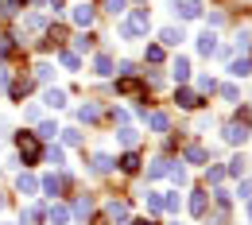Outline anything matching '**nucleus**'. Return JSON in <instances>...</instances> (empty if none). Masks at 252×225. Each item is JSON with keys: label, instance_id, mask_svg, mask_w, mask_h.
I'll return each instance as SVG.
<instances>
[{"label": "nucleus", "instance_id": "f257e3e1", "mask_svg": "<svg viewBox=\"0 0 252 225\" xmlns=\"http://www.w3.org/2000/svg\"><path fill=\"white\" fill-rule=\"evenodd\" d=\"M148 28H152V16H148L144 8H136L128 20H121V28H117V32H121V39H140Z\"/></svg>", "mask_w": 252, "mask_h": 225}, {"label": "nucleus", "instance_id": "f03ea898", "mask_svg": "<svg viewBox=\"0 0 252 225\" xmlns=\"http://www.w3.org/2000/svg\"><path fill=\"white\" fill-rule=\"evenodd\" d=\"M249 136H252V132H249V113L241 109V113H237V117H233V121L225 125V132H221V140H225V144H245Z\"/></svg>", "mask_w": 252, "mask_h": 225}, {"label": "nucleus", "instance_id": "7ed1b4c3", "mask_svg": "<svg viewBox=\"0 0 252 225\" xmlns=\"http://www.w3.org/2000/svg\"><path fill=\"white\" fill-rule=\"evenodd\" d=\"M16 144H20V160L35 163L43 156V148H39V136H28V132H16Z\"/></svg>", "mask_w": 252, "mask_h": 225}, {"label": "nucleus", "instance_id": "20e7f679", "mask_svg": "<svg viewBox=\"0 0 252 225\" xmlns=\"http://www.w3.org/2000/svg\"><path fill=\"white\" fill-rule=\"evenodd\" d=\"M171 8H175L179 20H198V16H202V4H198V0H175Z\"/></svg>", "mask_w": 252, "mask_h": 225}, {"label": "nucleus", "instance_id": "39448f33", "mask_svg": "<svg viewBox=\"0 0 252 225\" xmlns=\"http://www.w3.org/2000/svg\"><path fill=\"white\" fill-rule=\"evenodd\" d=\"M190 214H194V218H206V214H210V191L190 194Z\"/></svg>", "mask_w": 252, "mask_h": 225}, {"label": "nucleus", "instance_id": "423d86ee", "mask_svg": "<svg viewBox=\"0 0 252 225\" xmlns=\"http://www.w3.org/2000/svg\"><path fill=\"white\" fill-rule=\"evenodd\" d=\"M198 55H206V59L218 55V35H214V32H202V35H198Z\"/></svg>", "mask_w": 252, "mask_h": 225}, {"label": "nucleus", "instance_id": "0eeeda50", "mask_svg": "<svg viewBox=\"0 0 252 225\" xmlns=\"http://www.w3.org/2000/svg\"><path fill=\"white\" fill-rule=\"evenodd\" d=\"M183 39H187L183 28H163V32H159V47H179Z\"/></svg>", "mask_w": 252, "mask_h": 225}, {"label": "nucleus", "instance_id": "6e6552de", "mask_svg": "<svg viewBox=\"0 0 252 225\" xmlns=\"http://www.w3.org/2000/svg\"><path fill=\"white\" fill-rule=\"evenodd\" d=\"M144 121H148L152 132H167L171 129V117H167V113H144Z\"/></svg>", "mask_w": 252, "mask_h": 225}, {"label": "nucleus", "instance_id": "1a4fd4ad", "mask_svg": "<svg viewBox=\"0 0 252 225\" xmlns=\"http://www.w3.org/2000/svg\"><path fill=\"white\" fill-rule=\"evenodd\" d=\"M105 214H109V222H128V202H117V198H113V202L105 206Z\"/></svg>", "mask_w": 252, "mask_h": 225}, {"label": "nucleus", "instance_id": "9d476101", "mask_svg": "<svg viewBox=\"0 0 252 225\" xmlns=\"http://www.w3.org/2000/svg\"><path fill=\"white\" fill-rule=\"evenodd\" d=\"M63 187H66V179H63V175H47V179L39 183V191H43V194H51V198L63 191Z\"/></svg>", "mask_w": 252, "mask_h": 225}, {"label": "nucleus", "instance_id": "9b49d317", "mask_svg": "<svg viewBox=\"0 0 252 225\" xmlns=\"http://www.w3.org/2000/svg\"><path fill=\"white\" fill-rule=\"evenodd\" d=\"M47 222H51V225H66V222H70V210H66L63 202H55V206L47 210Z\"/></svg>", "mask_w": 252, "mask_h": 225}, {"label": "nucleus", "instance_id": "f8f14e48", "mask_svg": "<svg viewBox=\"0 0 252 225\" xmlns=\"http://www.w3.org/2000/svg\"><path fill=\"white\" fill-rule=\"evenodd\" d=\"M94 8H90V4H78V8H74V24H78V28H90V24H94Z\"/></svg>", "mask_w": 252, "mask_h": 225}, {"label": "nucleus", "instance_id": "ddd939ff", "mask_svg": "<svg viewBox=\"0 0 252 225\" xmlns=\"http://www.w3.org/2000/svg\"><path fill=\"white\" fill-rule=\"evenodd\" d=\"M117 90H121L125 97H144V86H140L136 78H121V82H117Z\"/></svg>", "mask_w": 252, "mask_h": 225}, {"label": "nucleus", "instance_id": "4468645a", "mask_svg": "<svg viewBox=\"0 0 252 225\" xmlns=\"http://www.w3.org/2000/svg\"><path fill=\"white\" fill-rule=\"evenodd\" d=\"M175 101H179V109H198V105H202L194 90H175Z\"/></svg>", "mask_w": 252, "mask_h": 225}, {"label": "nucleus", "instance_id": "2eb2a0df", "mask_svg": "<svg viewBox=\"0 0 252 225\" xmlns=\"http://www.w3.org/2000/svg\"><path fill=\"white\" fill-rule=\"evenodd\" d=\"M90 167H94V175H109V171H113V156H105V152H97L94 160H90Z\"/></svg>", "mask_w": 252, "mask_h": 225}, {"label": "nucleus", "instance_id": "dca6fc26", "mask_svg": "<svg viewBox=\"0 0 252 225\" xmlns=\"http://www.w3.org/2000/svg\"><path fill=\"white\" fill-rule=\"evenodd\" d=\"M16 191L20 194H39V179H35V175H20V179H16Z\"/></svg>", "mask_w": 252, "mask_h": 225}, {"label": "nucleus", "instance_id": "f3484780", "mask_svg": "<svg viewBox=\"0 0 252 225\" xmlns=\"http://www.w3.org/2000/svg\"><path fill=\"white\" fill-rule=\"evenodd\" d=\"M28 90H32V82H28V78H16V82L8 86V94H12V101H24V97H28Z\"/></svg>", "mask_w": 252, "mask_h": 225}, {"label": "nucleus", "instance_id": "a211bd4d", "mask_svg": "<svg viewBox=\"0 0 252 225\" xmlns=\"http://www.w3.org/2000/svg\"><path fill=\"white\" fill-rule=\"evenodd\" d=\"M94 74L97 78H109V74H113V59H109V55H97L94 59Z\"/></svg>", "mask_w": 252, "mask_h": 225}, {"label": "nucleus", "instance_id": "6ab92c4d", "mask_svg": "<svg viewBox=\"0 0 252 225\" xmlns=\"http://www.w3.org/2000/svg\"><path fill=\"white\" fill-rule=\"evenodd\" d=\"M229 74H233V78H249L252 63H249V59H233V63H229Z\"/></svg>", "mask_w": 252, "mask_h": 225}, {"label": "nucleus", "instance_id": "aec40b11", "mask_svg": "<svg viewBox=\"0 0 252 225\" xmlns=\"http://www.w3.org/2000/svg\"><path fill=\"white\" fill-rule=\"evenodd\" d=\"M171 74H175V82H187V78H190V63L183 59V55L171 63Z\"/></svg>", "mask_w": 252, "mask_h": 225}, {"label": "nucleus", "instance_id": "412c9836", "mask_svg": "<svg viewBox=\"0 0 252 225\" xmlns=\"http://www.w3.org/2000/svg\"><path fill=\"white\" fill-rule=\"evenodd\" d=\"M117 167H121V171H128V175H132V171H140V152H128V156H121V160H117Z\"/></svg>", "mask_w": 252, "mask_h": 225}, {"label": "nucleus", "instance_id": "4be33fe9", "mask_svg": "<svg viewBox=\"0 0 252 225\" xmlns=\"http://www.w3.org/2000/svg\"><path fill=\"white\" fill-rule=\"evenodd\" d=\"M78 121H82V125H94V121H101V109H97V105H82V109H78Z\"/></svg>", "mask_w": 252, "mask_h": 225}, {"label": "nucleus", "instance_id": "5701e85b", "mask_svg": "<svg viewBox=\"0 0 252 225\" xmlns=\"http://www.w3.org/2000/svg\"><path fill=\"white\" fill-rule=\"evenodd\" d=\"M43 105H51V109H63V105H66V94H63V90H47V94H43Z\"/></svg>", "mask_w": 252, "mask_h": 225}, {"label": "nucleus", "instance_id": "b1692460", "mask_svg": "<svg viewBox=\"0 0 252 225\" xmlns=\"http://www.w3.org/2000/svg\"><path fill=\"white\" fill-rule=\"evenodd\" d=\"M187 163H210V152L198 148V144H190V148H187Z\"/></svg>", "mask_w": 252, "mask_h": 225}, {"label": "nucleus", "instance_id": "393cba45", "mask_svg": "<svg viewBox=\"0 0 252 225\" xmlns=\"http://www.w3.org/2000/svg\"><path fill=\"white\" fill-rule=\"evenodd\" d=\"M245 167H249V160H245V156H233V160H229V167H225V175H237V179H241V175H245Z\"/></svg>", "mask_w": 252, "mask_h": 225}, {"label": "nucleus", "instance_id": "a878e982", "mask_svg": "<svg viewBox=\"0 0 252 225\" xmlns=\"http://www.w3.org/2000/svg\"><path fill=\"white\" fill-rule=\"evenodd\" d=\"M59 125H55V121H43V125H39V132H35V136H39V140H55V136H59Z\"/></svg>", "mask_w": 252, "mask_h": 225}, {"label": "nucleus", "instance_id": "bb28decb", "mask_svg": "<svg viewBox=\"0 0 252 225\" xmlns=\"http://www.w3.org/2000/svg\"><path fill=\"white\" fill-rule=\"evenodd\" d=\"M24 32H28V35H39V32H47L43 16H28V20H24Z\"/></svg>", "mask_w": 252, "mask_h": 225}, {"label": "nucleus", "instance_id": "cd10ccee", "mask_svg": "<svg viewBox=\"0 0 252 225\" xmlns=\"http://www.w3.org/2000/svg\"><path fill=\"white\" fill-rule=\"evenodd\" d=\"M43 218H47V210H43V206H28V210H24V222H28V225H39Z\"/></svg>", "mask_w": 252, "mask_h": 225}, {"label": "nucleus", "instance_id": "c85d7f7f", "mask_svg": "<svg viewBox=\"0 0 252 225\" xmlns=\"http://www.w3.org/2000/svg\"><path fill=\"white\" fill-rule=\"evenodd\" d=\"M167 171H171V160H156L152 167H148V179H163Z\"/></svg>", "mask_w": 252, "mask_h": 225}, {"label": "nucleus", "instance_id": "c756f323", "mask_svg": "<svg viewBox=\"0 0 252 225\" xmlns=\"http://www.w3.org/2000/svg\"><path fill=\"white\" fill-rule=\"evenodd\" d=\"M163 210H167V214H179V210H183V198H179V194H163Z\"/></svg>", "mask_w": 252, "mask_h": 225}, {"label": "nucleus", "instance_id": "7c9ffc66", "mask_svg": "<svg viewBox=\"0 0 252 225\" xmlns=\"http://www.w3.org/2000/svg\"><path fill=\"white\" fill-rule=\"evenodd\" d=\"M167 175H171V179H175L179 187H187V167H183V163H175V160H171V171H167Z\"/></svg>", "mask_w": 252, "mask_h": 225}, {"label": "nucleus", "instance_id": "2f4dec72", "mask_svg": "<svg viewBox=\"0 0 252 225\" xmlns=\"http://www.w3.org/2000/svg\"><path fill=\"white\" fill-rule=\"evenodd\" d=\"M206 179H210V187H221V183H225V167H210Z\"/></svg>", "mask_w": 252, "mask_h": 225}, {"label": "nucleus", "instance_id": "473e14b6", "mask_svg": "<svg viewBox=\"0 0 252 225\" xmlns=\"http://www.w3.org/2000/svg\"><path fill=\"white\" fill-rule=\"evenodd\" d=\"M78 51H94V35H78V39H74V55H78Z\"/></svg>", "mask_w": 252, "mask_h": 225}, {"label": "nucleus", "instance_id": "72a5a7b5", "mask_svg": "<svg viewBox=\"0 0 252 225\" xmlns=\"http://www.w3.org/2000/svg\"><path fill=\"white\" fill-rule=\"evenodd\" d=\"M90 210H94L90 198H78V202H74V214H78V218H90Z\"/></svg>", "mask_w": 252, "mask_h": 225}, {"label": "nucleus", "instance_id": "f704fd0d", "mask_svg": "<svg viewBox=\"0 0 252 225\" xmlns=\"http://www.w3.org/2000/svg\"><path fill=\"white\" fill-rule=\"evenodd\" d=\"M59 59H63V66H66V70H78V66H82V59H78L74 51H63Z\"/></svg>", "mask_w": 252, "mask_h": 225}, {"label": "nucleus", "instance_id": "c9c22d12", "mask_svg": "<svg viewBox=\"0 0 252 225\" xmlns=\"http://www.w3.org/2000/svg\"><path fill=\"white\" fill-rule=\"evenodd\" d=\"M117 136H121V144H125V148H136V129H128V125H125Z\"/></svg>", "mask_w": 252, "mask_h": 225}, {"label": "nucleus", "instance_id": "e433bc0d", "mask_svg": "<svg viewBox=\"0 0 252 225\" xmlns=\"http://www.w3.org/2000/svg\"><path fill=\"white\" fill-rule=\"evenodd\" d=\"M63 140L70 144V148H78V144H82V132L78 129H63Z\"/></svg>", "mask_w": 252, "mask_h": 225}, {"label": "nucleus", "instance_id": "4c0bfd02", "mask_svg": "<svg viewBox=\"0 0 252 225\" xmlns=\"http://www.w3.org/2000/svg\"><path fill=\"white\" fill-rule=\"evenodd\" d=\"M47 163H55V167H63V163H66L63 148H47Z\"/></svg>", "mask_w": 252, "mask_h": 225}, {"label": "nucleus", "instance_id": "58836bf2", "mask_svg": "<svg viewBox=\"0 0 252 225\" xmlns=\"http://www.w3.org/2000/svg\"><path fill=\"white\" fill-rule=\"evenodd\" d=\"M198 90H202V94H218V82L206 74V78H198Z\"/></svg>", "mask_w": 252, "mask_h": 225}, {"label": "nucleus", "instance_id": "ea45409f", "mask_svg": "<svg viewBox=\"0 0 252 225\" xmlns=\"http://www.w3.org/2000/svg\"><path fill=\"white\" fill-rule=\"evenodd\" d=\"M101 4H105V12H113V16H121V12H125V4H128V0H101Z\"/></svg>", "mask_w": 252, "mask_h": 225}, {"label": "nucleus", "instance_id": "a19ab883", "mask_svg": "<svg viewBox=\"0 0 252 225\" xmlns=\"http://www.w3.org/2000/svg\"><path fill=\"white\" fill-rule=\"evenodd\" d=\"M148 210H152V214H163V194H148Z\"/></svg>", "mask_w": 252, "mask_h": 225}, {"label": "nucleus", "instance_id": "79ce46f5", "mask_svg": "<svg viewBox=\"0 0 252 225\" xmlns=\"http://www.w3.org/2000/svg\"><path fill=\"white\" fill-rule=\"evenodd\" d=\"M233 47H237V51H249V47H252V32H241V35H237V43H233Z\"/></svg>", "mask_w": 252, "mask_h": 225}, {"label": "nucleus", "instance_id": "37998d69", "mask_svg": "<svg viewBox=\"0 0 252 225\" xmlns=\"http://www.w3.org/2000/svg\"><path fill=\"white\" fill-rule=\"evenodd\" d=\"M148 63H163V47H159V43L148 47Z\"/></svg>", "mask_w": 252, "mask_h": 225}, {"label": "nucleus", "instance_id": "c03bdc74", "mask_svg": "<svg viewBox=\"0 0 252 225\" xmlns=\"http://www.w3.org/2000/svg\"><path fill=\"white\" fill-rule=\"evenodd\" d=\"M117 74H121V78H132V74H136V63H117Z\"/></svg>", "mask_w": 252, "mask_h": 225}, {"label": "nucleus", "instance_id": "a18cd8bd", "mask_svg": "<svg viewBox=\"0 0 252 225\" xmlns=\"http://www.w3.org/2000/svg\"><path fill=\"white\" fill-rule=\"evenodd\" d=\"M218 90H221L225 101H237V97H241V94H237V86H218Z\"/></svg>", "mask_w": 252, "mask_h": 225}, {"label": "nucleus", "instance_id": "49530a36", "mask_svg": "<svg viewBox=\"0 0 252 225\" xmlns=\"http://www.w3.org/2000/svg\"><path fill=\"white\" fill-rule=\"evenodd\" d=\"M229 222V210H225V206H218V210H214V225H225Z\"/></svg>", "mask_w": 252, "mask_h": 225}, {"label": "nucleus", "instance_id": "de8ad7c7", "mask_svg": "<svg viewBox=\"0 0 252 225\" xmlns=\"http://www.w3.org/2000/svg\"><path fill=\"white\" fill-rule=\"evenodd\" d=\"M0 136H8V121H0Z\"/></svg>", "mask_w": 252, "mask_h": 225}, {"label": "nucleus", "instance_id": "09e8293b", "mask_svg": "<svg viewBox=\"0 0 252 225\" xmlns=\"http://www.w3.org/2000/svg\"><path fill=\"white\" fill-rule=\"evenodd\" d=\"M249 222H252V202H249Z\"/></svg>", "mask_w": 252, "mask_h": 225}, {"label": "nucleus", "instance_id": "8fccbe9b", "mask_svg": "<svg viewBox=\"0 0 252 225\" xmlns=\"http://www.w3.org/2000/svg\"><path fill=\"white\" fill-rule=\"evenodd\" d=\"M132 225H152V222H132Z\"/></svg>", "mask_w": 252, "mask_h": 225}, {"label": "nucleus", "instance_id": "3c124183", "mask_svg": "<svg viewBox=\"0 0 252 225\" xmlns=\"http://www.w3.org/2000/svg\"><path fill=\"white\" fill-rule=\"evenodd\" d=\"M0 210H4V194H0Z\"/></svg>", "mask_w": 252, "mask_h": 225}]
</instances>
